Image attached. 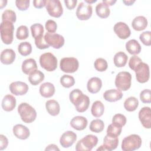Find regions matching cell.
Instances as JSON below:
<instances>
[{
	"instance_id": "obj_1",
	"label": "cell",
	"mask_w": 151,
	"mask_h": 151,
	"mask_svg": "<svg viewBox=\"0 0 151 151\" xmlns=\"http://www.w3.org/2000/svg\"><path fill=\"white\" fill-rule=\"evenodd\" d=\"M69 98L78 112H84L88 108L90 102V99L87 96L84 94L80 90L76 88L71 91Z\"/></svg>"
},
{
	"instance_id": "obj_2",
	"label": "cell",
	"mask_w": 151,
	"mask_h": 151,
	"mask_svg": "<svg viewBox=\"0 0 151 151\" xmlns=\"http://www.w3.org/2000/svg\"><path fill=\"white\" fill-rule=\"evenodd\" d=\"M18 112L21 120L26 123H32L37 117V112L35 109L27 103H22L18 106Z\"/></svg>"
},
{
	"instance_id": "obj_3",
	"label": "cell",
	"mask_w": 151,
	"mask_h": 151,
	"mask_svg": "<svg viewBox=\"0 0 151 151\" xmlns=\"http://www.w3.org/2000/svg\"><path fill=\"white\" fill-rule=\"evenodd\" d=\"M141 137L136 134H130L124 137L122 143V149L123 151H133L139 149L142 145Z\"/></svg>"
},
{
	"instance_id": "obj_4",
	"label": "cell",
	"mask_w": 151,
	"mask_h": 151,
	"mask_svg": "<svg viewBox=\"0 0 151 151\" xmlns=\"http://www.w3.org/2000/svg\"><path fill=\"white\" fill-rule=\"evenodd\" d=\"M14 26L13 23L9 21H2L0 25L1 38L5 44H11L14 38Z\"/></svg>"
},
{
	"instance_id": "obj_5",
	"label": "cell",
	"mask_w": 151,
	"mask_h": 151,
	"mask_svg": "<svg viewBox=\"0 0 151 151\" xmlns=\"http://www.w3.org/2000/svg\"><path fill=\"white\" fill-rule=\"evenodd\" d=\"M98 138L93 134H88L80 140L76 144V150L77 151H90L97 145Z\"/></svg>"
},
{
	"instance_id": "obj_6",
	"label": "cell",
	"mask_w": 151,
	"mask_h": 151,
	"mask_svg": "<svg viewBox=\"0 0 151 151\" xmlns=\"http://www.w3.org/2000/svg\"><path fill=\"white\" fill-rule=\"evenodd\" d=\"M132 75L127 71L119 73L115 79V86L121 91H127L131 87Z\"/></svg>"
},
{
	"instance_id": "obj_7",
	"label": "cell",
	"mask_w": 151,
	"mask_h": 151,
	"mask_svg": "<svg viewBox=\"0 0 151 151\" xmlns=\"http://www.w3.org/2000/svg\"><path fill=\"white\" fill-rule=\"evenodd\" d=\"M40 64L41 67L47 71H52L57 67V59L52 53L45 52L41 55Z\"/></svg>"
},
{
	"instance_id": "obj_8",
	"label": "cell",
	"mask_w": 151,
	"mask_h": 151,
	"mask_svg": "<svg viewBox=\"0 0 151 151\" xmlns=\"http://www.w3.org/2000/svg\"><path fill=\"white\" fill-rule=\"evenodd\" d=\"M78 61L74 57H64L60 60V67L64 73H74L78 70Z\"/></svg>"
},
{
	"instance_id": "obj_9",
	"label": "cell",
	"mask_w": 151,
	"mask_h": 151,
	"mask_svg": "<svg viewBox=\"0 0 151 151\" xmlns=\"http://www.w3.org/2000/svg\"><path fill=\"white\" fill-rule=\"evenodd\" d=\"M48 14L54 18L60 17L63 13V8L59 0H47L45 5Z\"/></svg>"
},
{
	"instance_id": "obj_10",
	"label": "cell",
	"mask_w": 151,
	"mask_h": 151,
	"mask_svg": "<svg viewBox=\"0 0 151 151\" xmlns=\"http://www.w3.org/2000/svg\"><path fill=\"white\" fill-rule=\"evenodd\" d=\"M134 71L136 73V78L139 83H145L149 80L150 71L149 67L146 63H140Z\"/></svg>"
},
{
	"instance_id": "obj_11",
	"label": "cell",
	"mask_w": 151,
	"mask_h": 151,
	"mask_svg": "<svg viewBox=\"0 0 151 151\" xmlns=\"http://www.w3.org/2000/svg\"><path fill=\"white\" fill-rule=\"evenodd\" d=\"M44 39L50 46L55 49L61 48L64 44V37L58 34L47 32L44 35Z\"/></svg>"
},
{
	"instance_id": "obj_12",
	"label": "cell",
	"mask_w": 151,
	"mask_h": 151,
	"mask_svg": "<svg viewBox=\"0 0 151 151\" xmlns=\"http://www.w3.org/2000/svg\"><path fill=\"white\" fill-rule=\"evenodd\" d=\"M93 8L91 5L83 2H80L76 11V16L80 20L85 21L88 19L92 15Z\"/></svg>"
},
{
	"instance_id": "obj_13",
	"label": "cell",
	"mask_w": 151,
	"mask_h": 151,
	"mask_svg": "<svg viewBox=\"0 0 151 151\" xmlns=\"http://www.w3.org/2000/svg\"><path fill=\"white\" fill-rule=\"evenodd\" d=\"M113 29L115 34L120 39L125 40L129 37L131 34V31L129 26L123 22H117L114 25Z\"/></svg>"
},
{
	"instance_id": "obj_14",
	"label": "cell",
	"mask_w": 151,
	"mask_h": 151,
	"mask_svg": "<svg viewBox=\"0 0 151 151\" xmlns=\"http://www.w3.org/2000/svg\"><path fill=\"white\" fill-rule=\"evenodd\" d=\"M9 90L15 96H23L28 91V86L22 81L12 82L9 85Z\"/></svg>"
},
{
	"instance_id": "obj_15",
	"label": "cell",
	"mask_w": 151,
	"mask_h": 151,
	"mask_svg": "<svg viewBox=\"0 0 151 151\" xmlns=\"http://www.w3.org/2000/svg\"><path fill=\"white\" fill-rule=\"evenodd\" d=\"M139 119L143 126L146 129L151 127V110L149 107L142 108L139 112Z\"/></svg>"
},
{
	"instance_id": "obj_16",
	"label": "cell",
	"mask_w": 151,
	"mask_h": 151,
	"mask_svg": "<svg viewBox=\"0 0 151 151\" xmlns=\"http://www.w3.org/2000/svg\"><path fill=\"white\" fill-rule=\"evenodd\" d=\"M77 139L76 134L72 131H67L61 136L60 143L61 146L64 148H68L71 146Z\"/></svg>"
},
{
	"instance_id": "obj_17",
	"label": "cell",
	"mask_w": 151,
	"mask_h": 151,
	"mask_svg": "<svg viewBox=\"0 0 151 151\" xmlns=\"http://www.w3.org/2000/svg\"><path fill=\"white\" fill-rule=\"evenodd\" d=\"M12 131L15 136L21 140H25L28 139L30 134L29 129L25 126L21 124L14 126Z\"/></svg>"
},
{
	"instance_id": "obj_18",
	"label": "cell",
	"mask_w": 151,
	"mask_h": 151,
	"mask_svg": "<svg viewBox=\"0 0 151 151\" xmlns=\"http://www.w3.org/2000/svg\"><path fill=\"white\" fill-rule=\"evenodd\" d=\"M123 97V93L119 89H110L106 91L103 94L104 99L109 102H114L120 100Z\"/></svg>"
},
{
	"instance_id": "obj_19",
	"label": "cell",
	"mask_w": 151,
	"mask_h": 151,
	"mask_svg": "<svg viewBox=\"0 0 151 151\" xmlns=\"http://www.w3.org/2000/svg\"><path fill=\"white\" fill-rule=\"evenodd\" d=\"M15 52L12 49H5L1 54V61L5 65H9L13 63L15 59Z\"/></svg>"
},
{
	"instance_id": "obj_20",
	"label": "cell",
	"mask_w": 151,
	"mask_h": 151,
	"mask_svg": "<svg viewBox=\"0 0 151 151\" xmlns=\"http://www.w3.org/2000/svg\"><path fill=\"white\" fill-rule=\"evenodd\" d=\"M102 87V81L99 77H92L87 82V88L88 91L93 94L98 93Z\"/></svg>"
},
{
	"instance_id": "obj_21",
	"label": "cell",
	"mask_w": 151,
	"mask_h": 151,
	"mask_svg": "<svg viewBox=\"0 0 151 151\" xmlns=\"http://www.w3.org/2000/svg\"><path fill=\"white\" fill-rule=\"evenodd\" d=\"M87 120L83 116H77L73 117L71 122V126L77 130H83L86 129L87 126Z\"/></svg>"
},
{
	"instance_id": "obj_22",
	"label": "cell",
	"mask_w": 151,
	"mask_h": 151,
	"mask_svg": "<svg viewBox=\"0 0 151 151\" xmlns=\"http://www.w3.org/2000/svg\"><path fill=\"white\" fill-rule=\"evenodd\" d=\"M119 144L118 137L107 134L103 139V146L106 150L111 151L117 148Z\"/></svg>"
},
{
	"instance_id": "obj_23",
	"label": "cell",
	"mask_w": 151,
	"mask_h": 151,
	"mask_svg": "<svg viewBox=\"0 0 151 151\" xmlns=\"http://www.w3.org/2000/svg\"><path fill=\"white\" fill-rule=\"evenodd\" d=\"M2 107L6 111H12L16 106V99L11 94L4 96L2 101Z\"/></svg>"
},
{
	"instance_id": "obj_24",
	"label": "cell",
	"mask_w": 151,
	"mask_h": 151,
	"mask_svg": "<svg viewBox=\"0 0 151 151\" xmlns=\"http://www.w3.org/2000/svg\"><path fill=\"white\" fill-rule=\"evenodd\" d=\"M40 93L45 98L51 97L55 93V87L50 82L42 83L40 87Z\"/></svg>"
},
{
	"instance_id": "obj_25",
	"label": "cell",
	"mask_w": 151,
	"mask_h": 151,
	"mask_svg": "<svg viewBox=\"0 0 151 151\" xmlns=\"http://www.w3.org/2000/svg\"><path fill=\"white\" fill-rule=\"evenodd\" d=\"M132 26L136 31L144 30L147 26V20L143 16H137L132 21Z\"/></svg>"
},
{
	"instance_id": "obj_26",
	"label": "cell",
	"mask_w": 151,
	"mask_h": 151,
	"mask_svg": "<svg viewBox=\"0 0 151 151\" xmlns=\"http://www.w3.org/2000/svg\"><path fill=\"white\" fill-rule=\"evenodd\" d=\"M21 68L22 71L24 74L29 75L33 71L37 70V63L33 58L26 59L23 61Z\"/></svg>"
},
{
	"instance_id": "obj_27",
	"label": "cell",
	"mask_w": 151,
	"mask_h": 151,
	"mask_svg": "<svg viewBox=\"0 0 151 151\" xmlns=\"http://www.w3.org/2000/svg\"><path fill=\"white\" fill-rule=\"evenodd\" d=\"M47 112L52 116H57L60 111V106L58 101L55 100H50L45 103Z\"/></svg>"
},
{
	"instance_id": "obj_28",
	"label": "cell",
	"mask_w": 151,
	"mask_h": 151,
	"mask_svg": "<svg viewBox=\"0 0 151 151\" xmlns=\"http://www.w3.org/2000/svg\"><path fill=\"white\" fill-rule=\"evenodd\" d=\"M44 74L38 70H35L31 72L28 76L29 83L33 86H37L42 82L44 79Z\"/></svg>"
},
{
	"instance_id": "obj_29",
	"label": "cell",
	"mask_w": 151,
	"mask_h": 151,
	"mask_svg": "<svg viewBox=\"0 0 151 151\" xmlns=\"http://www.w3.org/2000/svg\"><path fill=\"white\" fill-rule=\"evenodd\" d=\"M126 49L129 54L136 55L140 52L141 46L137 40L133 39L126 42Z\"/></svg>"
},
{
	"instance_id": "obj_30",
	"label": "cell",
	"mask_w": 151,
	"mask_h": 151,
	"mask_svg": "<svg viewBox=\"0 0 151 151\" xmlns=\"http://www.w3.org/2000/svg\"><path fill=\"white\" fill-rule=\"evenodd\" d=\"M96 12L97 16L101 18H107L110 13L109 7L106 4L102 2L99 3L96 7Z\"/></svg>"
},
{
	"instance_id": "obj_31",
	"label": "cell",
	"mask_w": 151,
	"mask_h": 151,
	"mask_svg": "<svg viewBox=\"0 0 151 151\" xmlns=\"http://www.w3.org/2000/svg\"><path fill=\"white\" fill-rule=\"evenodd\" d=\"M128 60L127 55L122 51L117 52L113 58L114 65L117 67H123L125 66Z\"/></svg>"
},
{
	"instance_id": "obj_32",
	"label": "cell",
	"mask_w": 151,
	"mask_h": 151,
	"mask_svg": "<svg viewBox=\"0 0 151 151\" xmlns=\"http://www.w3.org/2000/svg\"><path fill=\"white\" fill-rule=\"evenodd\" d=\"M104 111V104L100 101L97 100L93 103L91 109V112L93 116L96 117H100L103 114Z\"/></svg>"
},
{
	"instance_id": "obj_33",
	"label": "cell",
	"mask_w": 151,
	"mask_h": 151,
	"mask_svg": "<svg viewBox=\"0 0 151 151\" xmlns=\"http://www.w3.org/2000/svg\"><path fill=\"white\" fill-rule=\"evenodd\" d=\"M139 106V101L135 97H129L124 102V107L128 111H133Z\"/></svg>"
},
{
	"instance_id": "obj_34",
	"label": "cell",
	"mask_w": 151,
	"mask_h": 151,
	"mask_svg": "<svg viewBox=\"0 0 151 151\" xmlns=\"http://www.w3.org/2000/svg\"><path fill=\"white\" fill-rule=\"evenodd\" d=\"M104 127V124L102 120L96 119L92 120L90 124V130L95 133L101 132Z\"/></svg>"
},
{
	"instance_id": "obj_35",
	"label": "cell",
	"mask_w": 151,
	"mask_h": 151,
	"mask_svg": "<svg viewBox=\"0 0 151 151\" xmlns=\"http://www.w3.org/2000/svg\"><path fill=\"white\" fill-rule=\"evenodd\" d=\"M18 50L21 55L23 56H27L32 52V45L28 42H22L19 44Z\"/></svg>"
},
{
	"instance_id": "obj_36",
	"label": "cell",
	"mask_w": 151,
	"mask_h": 151,
	"mask_svg": "<svg viewBox=\"0 0 151 151\" xmlns=\"http://www.w3.org/2000/svg\"><path fill=\"white\" fill-rule=\"evenodd\" d=\"M31 34L33 38H39L41 36L43 35L44 33V27L42 25L39 23H36L31 26Z\"/></svg>"
},
{
	"instance_id": "obj_37",
	"label": "cell",
	"mask_w": 151,
	"mask_h": 151,
	"mask_svg": "<svg viewBox=\"0 0 151 151\" xmlns=\"http://www.w3.org/2000/svg\"><path fill=\"white\" fill-rule=\"evenodd\" d=\"M122 130V126L112 123L108 126L106 132H107V134L118 137L121 134Z\"/></svg>"
},
{
	"instance_id": "obj_38",
	"label": "cell",
	"mask_w": 151,
	"mask_h": 151,
	"mask_svg": "<svg viewBox=\"0 0 151 151\" xmlns=\"http://www.w3.org/2000/svg\"><path fill=\"white\" fill-rule=\"evenodd\" d=\"M17 16L15 12L11 9H6L2 14V21H9L14 23L16 21Z\"/></svg>"
},
{
	"instance_id": "obj_39",
	"label": "cell",
	"mask_w": 151,
	"mask_h": 151,
	"mask_svg": "<svg viewBox=\"0 0 151 151\" xmlns=\"http://www.w3.org/2000/svg\"><path fill=\"white\" fill-rule=\"evenodd\" d=\"M29 36L28 28L25 25L19 26L17 30L16 37L19 40L27 39Z\"/></svg>"
},
{
	"instance_id": "obj_40",
	"label": "cell",
	"mask_w": 151,
	"mask_h": 151,
	"mask_svg": "<svg viewBox=\"0 0 151 151\" xmlns=\"http://www.w3.org/2000/svg\"><path fill=\"white\" fill-rule=\"evenodd\" d=\"M60 83L64 87L70 88L74 84L75 80L73 76L65 74L60 78Z\"/></svg>"
},
{
	"instance_id": "obj_41",
	"label": "cell",
	"mask_w": 151,
	"mask_h": 151,
	"mask_svg": "<svg viewBox=\"0 0 151 151\" xmlns=\"http://www.w3.org/2000/svg\"><path fill=\"white\" fill-rule=\"evenodd\" d=\"M94 68L96 70L103 72L107 70L108 67V64L106 60L103 58H99L96 60L94 63Z\"/></svg>"
},
{
	"instance_id": "obj_42",
	"label": "cell",
	"mask_w": 151,
	"mask_h": 151,
	"mask_svg": "<svg viewBox=\"0 0 151 151\" xmlns=\"http://www.w3.org/2000/svg\"><path fill=\"white\" fill-rule=\"evenodd\" d=\"M126 117L122 114H116L112 119V123L118 124L122 127L124 126L126 123Z\"/></svg>"
},
{
	"instance_id": "obj_43",
	"label": "cell",
	"mask_w": 151,
	"mask_h": 151,
	"mask_svg": "<svg viewBox=\"0 0 151 151\" xmlns=\"http://www.w3.org/2000/svg\"><path fill=\"white\" fill-rule=\"evenodd\" d=\"M140 40L142 42L146 45L150 46L151 45V32L149 31L142 32L139 37Z\"/></svg>"
},
{
	"instance_id": "obj_44",
	"label": "cell",
	"mask_w": 151,
	"mask_h": 151,
	"mask_svg": "<svg viewBox=\"0 0 151 151\" xmlns=\"http://www.w3.org/2000/svg\"><path fill=\"white\" fill-rule=\"evenodd\" d=\"M140 99L143 103H151V91L150 89H145L140 93Z\"/></svg>"
},
{
	"instance_id": "obj_45",
	"label": "cell",
	"mask_w": 151,
	"mask_h": 151,
	"mask_svg": "<svg viewBox=\"0 0 151 151\" xmlns=\"http://www.w3.org/2000/svg\"><path fill=\"white\" fill-rule=\"evenodd\" d=\"M35 44L37 47L40 50L46 49L49 48L50 45L46 42L44 39V37L42 35L39 38H35Z\"/></svg>"
},
{
	"instance_id": "obj_46",
	"label": "cell",
	"mask_w": 151,
	"mask_h": 151,
	"mask_svg": "<svg viewBox=\"0 0 151 151\" xmlns=\"http://www.w3.org/2000/svg\"><path fill=\"white\" fill-rule=\"evenodd\" d=\"M142 62V60H141V58H140L137 55H133L131 57V58H130V60L129 62V66L132 70L134 71L137 66Z\"/></svg>"
},
{
	"instance_id": "obj_47",
	"label": "cell",
	"mask_w": 151,
	"mask_h": 151,
	"mask_svg": "<svg viewBox=\"0 0 151 151\" xmlns=\"http://www.w3.org/2000/svg\"><path fill=\"white\" fill-rule=\"evenodd\" d=\"M45 28L48 32L50 33H54L57 28V23L51 19H49L46 21L45 22Z\"/></svg>"
},
{
	"instance_id": "obj_48",
	"label": "cell",
	"mask_w": 151,
	"mask_h": 151,
	"mask_svg": "<svg viewBox=\"0 0 151 151\" xmlns=\"http://www.w3.org/2000/svg\"><path fill=\"white\" fill-rule=\"evenodd\" d=\"M15 5L19 10L25 11L29 6V0H17Z\"/></svg>"
},
{
	"instance_id": "obj_49",
	"label": "cell",
	"mask_w": 151,
	"mask_h": 151,
	"mask_svg": "<svg viewBox=\"0 0 151 151\" xmlns=\"http://www.w3.org/2000/svg\"><path fill=\"white\" fill-rule=\"evenodd\" d=\"M8 145V140L6 137L3 134L0 135V150H2L6 148Z\"/></svg>"
},
{
	"instance_id": "obj_50",
	"label": "cell",
	"mask_w": 151,
	"mask_h": 151,
	"mask_svg": "<svg viewBox=\"0 0 151 151\" xmlns=\"http://www.w3.org/2000/svg\"><path fill=\"white\" fill-rule=\"evenodd\" d=\"M64 3L66 7L68 9L71 10L76 7V4L77 3V0H65Z\"/></svg>"
},
{
	"instance_id": "obj_51",
	"label": "cell",
	"mask_w": 151,
	"mask_h": 151,
	"mask_svg": "<svg viewBox=\"0 0 151 151\" xmlns=\"http://www.w3.org/2000/svg\"><path fill=\"white\" fill-rule=\"evenodd\" d=\"M47 0H35L33 1V5L36 8H42L46 5Z\"/></svg>"
},
{
	"instance_id": "obj_52",
	"label": "cell",
	"mask_w": 151,
	"mask_h": 151,
	"mask_svg": "<svg viewBox=\"0 0 151 151\" xmlns=\"http://www.w3.org/2000/svg\"><path fill=\"white\" fill-rule=\"evenodd\" d=\"M45 150H60V149L57 147V145L54 144H51L48 145L45 149Z\"/></svg>"
},
{
	"instance_id": "obj_53",
	"label": "cell",
	"mask_w": 151,
	"mask_h": 151,
	"mask_svg": "<svg viewBox=\"0 0 151 151\" xmlns=\"http://www.w3.org/2000/svg\"><path fill=\"white\" fill-rule=\"evenodd\" d=\"M103 2L106 4L108 6H112L116 2V0H103Z\"/></svg>"
},
{
	"instance_id": "obj_54",
	"label": "cell",
	"mask_w": 151,
	"mask_h": 151,
	"mask_svg": "<svg viewBox=\"0 0 151 151\" xmlns=\"http://www.w3.org/2000/svg\"><path fill=\"white\" fill-rule=\"evenodd\" d=\"M123 2L126 5H127V6H130L132 5L133 4V3L135 2V1L134 0H123Z\"/></svg>"
},
{
	"instance_id": "obj_55",
	"label": "cell",
	"mask_w": 151,
	"mask_h": 151,
	"mask_svg": "<svg viewBox=\"0 0 151 151\" xmlns=\"http://www.w3.org/2000/svg\"><path fill=\"white\" fill-rule=\"evenodd\" d=\"M6 3H7V1H4V0L0 1V8L2 9L4 6H5L6 5Z\"/></svg>"
},
{
	"instance_id": "obj_56",
	"label": "cell",
	"mask_w": 151,
	"mask_h": 151,
	"mask_svg": "<svg viewBox=\"0 0 151 151\" xmlns=\"http://www.w3.org/2000/svg\"><path fill=\"white\" fill-rule=\"evenodd\" d=\"M97 1V0H92V1H90V0H85V2H87L88 3V4H91L92 3H94V2H96Z\"/></svg>"
}]
</instances>
